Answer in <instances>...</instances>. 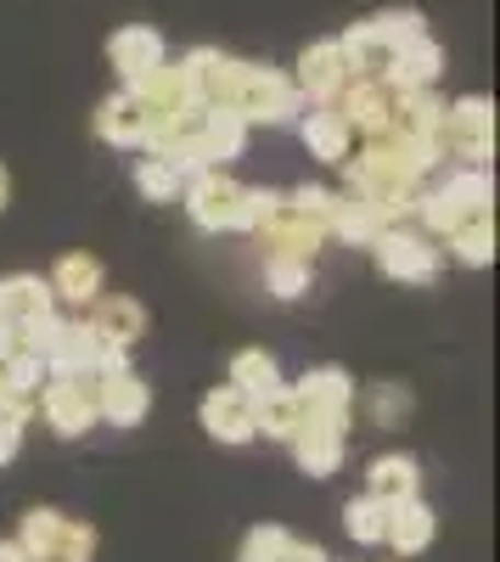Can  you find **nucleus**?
Returning <instances> with one entry per match:
<instances>
[{
	"label": "nucleus",
	"instance_id": "nucleus-14",
	"mask_svg": "<svg viewBox=\"0 0 500 562\" xmlns=\"http://www.w3.org/2000/svg\"><path fill=\"white\" fill-rule=\"evenodd\" d=\"M349 85V63L338 52V40H315L298 52V74H293V90L304 102H338V90Z\"/></svg>",
	"mask_w": 500,
	"mask_h": 562
},
{
	"label": "nucleus",
	"instance_id": "nucleus-3",
	"mask_svg": "<svg viewBox=\"0 0 500 562\" xmlns=\"http://www.w3.org/2000/svg\"><path fill=\"white\" fill-rule=\"evenodd\" d=\"M489 198H495V180H489V169L456 164V169H450L439 186H422V203H417V214H422V225L433 231V237H450L456 225H467V220L489 214Z\"/></svg>",
	"mask_w": 500,
	"mask_h": 562
},
{
	"label": "nucleus",
	"instance_id": "nucleus-22",
	"mask_svg": "<svg viewBox=\"0 0 500 562\" xmlns=\"http://www.w3.org/2000/svg\"><path fill=\"white\" fill-rule=\"evenodd\" d=\"M96 135L107 140V147H118V153H141V140H147L141 102H135L129 90H113V97L96 108Z\"/></svg>",
	"mask_w": 500,
	"mask_h": 562
},
{
	"label": "nucleus",
	"instance_id": "nucleus-32",
	"mask_svg": "<svg viewBox=\"0 0 500 562\" xmlns=\"http://www.w3.org/2000/svg\"><path fill=\"white\" fill-rule=\"evenodd\" d=\"M298 422H304V411H298V400H293V389H276V394H259L253 400V434H264V439H293L298 434Z\"/></svg>",
	"mask_w": 500,
	"mask_h": 562
},
{
	"label": "nucleus",
	"instance_id": "nucleus-11",
	"mask_svg": "<svg viewBox=\"0 0 500 562\" xmlns=\"http://www.w3.org/2000/svg\"><path fill=\"white\" fill-rule=\"evenodd\" d=\"M304 422H332V428H349V416H354V383H349V371L338 366H315L309 378L293 389Z\"/></svg>",
	"mask_w": 500,
	"mask_h": 562
},
{
	"label": "nucleus",
	"instance_id": "nucleus-21",
	"mask_svg": "<svg viewBox=\"0 0 500 562\" xmlns=\"http://www.w3.org/2000/svg\"><path fill=\"white\" fill-rule=\"evenodd\" d=\"M433 535H439V518H433V506H428L422 495L394 501V506H388V535H383V546H394L399 557L428 551V546H433Z\"/></svg>",
	"mask_w": 500,
	"mask_h": 562
},
{
	"label": "nucleus",
	"instance_id": "nucleus-29",
	"mask_svg": "<svg viewBox=\"0 0 500 562\" xmlns=\"http://www.w3.org/2000/svg\"><path fill=\"white\" fill-rule=\"evenodd\" d=\"M63 535H68V512H57V506H34V512H23L18 546H23L29 562H57V557H63Z\"/></svg>",
	"mask_w": 500,
	"mask_h": 562
},
{
	"label": "nucleus",
	"instance_id": "nucleus-12",
	"mask_svg": "<svg viewBox=\"0 0 500 562\" xmlns=\"http://www.w3.org/2000/svg\"><path fill=\"white\" fill-rule=\"evenodd\" d=\"M107 63H113V74H118L124 90H129V85H141L152 68L169 63V45H163V34L147 29V23H124V29L107 34Z\"/></svg>",
	"mask_w": 500,
	"mask_h": 562
},
{
	"label": "nucleus",
	"instance_id": "nucleus-2",
	"mask_svg": "<svg viewBox=\"0 0 500 562\" xmlns=\"http://www.w3.org/2000/svg\"><path fill=\"white\" fill-rule=\"evenodd\" d=\"M186 214L197 231H259V220L276 209L282 192H264V186H242L231 169H197L180 186Z\"/></svg>",
	"mask_w": 500,
	"mask_h": 562
},
{
	"label": "nucleus",
	"instance_id": "nucleus-17",
	"mask_svg": "<svg viewBox=\"0 0 500 562\" xmlns=\"http://www.w3.org/2000/svg\"><path fill=\"white\" fill-rule=\"evenodd\" d=\"M338 52H343V63H349V79H388L399 45L366 18V23H354V29L338 34Z\"/></svg>",
	"mask_w": 500,
	"mask_h": 562
},
{
	"label": "nucleus",
	"instance_id": "nucleus-20",
	"mask_svg": "<svg viewBox=\"0 0 500 562\" xmlns=\"http://www.w3.org/2000/svg\"><path fill=\"white\" fill-rule=\"evenodd\" d=\"M293 445V456H298V467L309 479H332L338 467H343V428H332V422H298V434L287 439Z\"/></svg>",
	"mask_w": 500,
	"mask_h": 562
},
{
	"label": "nucleus",
	"instance_id": "nucleus-13",
	"mask_svg": "<svg viewBox=\"0 0 500 562\" xmlns=\"http://www.w3.org/2000/svg\"><path fill=\"white\" fill-rule=\"evenodd\" d=\"M394 108H399V90L388 85V79H349L343 90H338V113H343V124L349 130H360V135H383L388 124H394Z\"/></svg>",
	"mask_w": 500,
	"mask_h": 562
},
{
	"label": "nucleus",
	"instance_id": "nucleus-39",
	"mask_svg": "<svg viewBox=\"0 0 500 562\" xmlns=\"http://www.w3.org/2000/svg\"><path fill=\"white\" fill-rule=\"evenodd\" d=\"M372 23H377V29H383V34H388L394 45H411L417 34H428V23H422V12H411V7H405V12H377Z\"/></svg>",
	"mask_w": 500,
	"mask_h": 562
},
{
	"label": "nucleus",
	"instance_id": "nucleus-10",
	"mask_svg": "<svg viewBox=\"0 0 500 562\" xmlns=\"http://www.w3.org/2000/svg\"><path fill=\"white\" fill-rule=\"evenodd\" d=\"M152 411V389L124 366H102L96 371V422H113V428H141Z\"/></svg>",
	"mask_w": 500,
	"mask_h": 562
},
{
	"label": "nucleus",
	"instance_id": "nucleus-34",
	"mask_svg": "<svg viewBox=\"0 0 500 562\" xmlns=\"http://www.w3.org/2000/svg\"><path fill=\"white\" fill-rule=\"evenodd\" d=\"M343 529H349V540H360V546H383V535H388V506L372 501V495H354V501L343 506Z\"/></svg>",
	"mask_w": 500,
	"mask_h": 562
},
{
	"label": "nucleus",
	"instance_id": "nucleus-35",
	"mask_svg": "<svg viewBox=\"0 0 500 562\" xmlns=\"http://www.w3.org/2000/svg\"><path fill=\"white\" fill-rule=\"evenodd\" d=\"M444 243H450V254H456L462 265H489V259H495V220L478 214V220H467V225L450 231Z\"/></svg>",
	"mask_w": 500,
	"mask_h": 562
},
{
	"label": "nucleus",
	"instance_id": "nucleus-28",
	"mask_svg": "<svg viewBox=\"0 0 500 562\" xmlns=\"http://www.w3.org/2000/svg\"><path fill=\"white\" fill-rule=\"evenodd\" d=\"M242 562H332L321 546H309V540H293L287 529H276V524H259V529H248V540H242Z\"/></svg>",
	"mask_w": 500,
	"mask_h": 562
},
{
	"label": "nucleus",
	"instance_id": "nucleus-41",
	"mask_svg": "<svg viewBox=\"0 0 500 562\" xmlns=\"http://www.w3.org/2000/svg\"><path fill=\"white\" fill-rule=\"evenodd\" d=\"M18 450H23V422H7V416H0V467H7Z\"/></svg>",
	"mask_w": 500,
	"mask_h": 562
},
{
	"label": "nucleus",
	"instance_id": "nucleus-15",
	"mask_svg": "<svg viewBox=\"0 0 500 562\" xmlns=\"http://www.w3.org/2000/svg\"><path fill=\"white\" fill-rule=\"evenodd\" d=\"M90 333H96L102 355H129L147 338V304L141 299H96L90 304Z\"/></svg>",
	"mask_w": 500,
	"mask_h": 562
},
{
	"label": "nucleus",
	"instance_id": "nucleus-36",
	"mask_svg": "<svg viewBox=\"0 0 500 562\" xmlns=\"http://www.w3.org/2000/svg\"><path fill=\"white\" fill-rule=\"evenodd\" d=\"M309 259H264V288L276 299H304L309 293Z\"/></svg>",
	"mask_w": 500,
	"mask_h": 562
},
{
	"label": "nucleus",
	"instance_id": "nucleus-7",
	"mask_svg": "<svg viewBox=\"0 0 500 562\" xmlns=\"http://www.w3.org/2000/svg\"><path fill=\"white\" fill-rule=\"evenodd\" d=\"M377 265L388 281H411V288H428V281L439 276V248L428 231H405V225H388L383 237L372 243Z\"/></svg>",
	"mask_w": 500,
	"mask_h": 562
},
{
	"label": "nucleus",
	"instance_id": "nucleus-19",
	"mask_svg": "<svg viewBox=\"0 0 500 562\" xmlns=\"http://www.w3.org/2000/svg\"><path fill=\"white\" fill-rule=\"evenodd\" d=\"M45 315H57V299L39 276H7L0 281V326H7V333H23V326H34Z\"/></svg>",
	"mask_w": 500,
	"mask_h": 562
},
{
	"label": "nucleus",
	"instance_id": "nucleus-40",
	"mask_svg": "<svg viewBox=\"0 0 500 562\" xmlns=\"http://www.w3.org/2000/svg\"><path fill=\"white\" fill-rule=\"evenodd\" d=\"M96 557V529L84 518H68V535H63V557L57 562H90Z\"/></svg>",
	"mask_w": 500,
	"mask_h": 562
},
{
	"label": "nucleus",
	"instance_id": "nucleus-1",
	"mask_svg": "<svg viewBox=\"0 0 500 562\" xmlns=\"http://www.w3.org/2000/svg\"><path fill=\"white\" fill-rule=\"evenodd\" d=\"M343 192H354L360 203H372L388 225H399V214H411L422 203L428 169L399 147L394 135H372L354 158H343Z\"/></svg>",
	"mask_w": 500,
	"mask_h": 562
},
{
	"label": "nucleus",
	"instance_id": "nucleus-26",
	"mask_svg": "<svg viewBox=\"0 0 500 562\" xmlns=\"http://www.w3.org/2000/svg\"><path fill=\"white\" fill-rule=\"evenodd\" d=\"M417 490H422V467H417V456L388 450V456H377V461L366 467V495H372V501H383V506L411 501Z\"/></svg>",
	"mask_w": 500,
	"mask_h": 562
},
{
	"label": "nucleus",
	"instance_id": "nucleus-16",
	"mask_svg": "<svg viewBox=\"0 0 500 562\" xmlns=\"http://www.w3.org/2000/svg\"><path fill=\"white\" fill-rule=\"evenodd\" d=\"M129 97L141 102L147 130H152V124H163V119H174V113H186V108H197V97H192V79H186V68H180V63L152 68L141 85H129Z\"/></svg>",
	"mask_w": 500,
	"mask_h": 562
},
{
	"label": "nucleus",
	"instance_id": "nucleus-25",
	"mask_svg": "<svg viewBox=\"0 0 500 562\" xmlns=\"http://www.w3.org/2000/svg\"><path fill=\"white\" fill-rule=\"evenodd\" d=\"M45 288H52V299L79 304V310L96 304V299H102V259H96V254H63Z\"/></svg>",
	"mask_w": 500,
	"mask_h": 562
},
{
	"label": "nucleus",
	"instance_id": "nucleus-31",
	"mask_svg": "<svg viewBox=\"0 0 500 562\" xmlns=\"http://www.w3.org/2000/svg\"><path fill=\"white\" fill-rule=\"evenodd\" d=\"M225 383H231V389H242L248 400L287 389V383H282V371H276V360H270L264 349H237V355H231V378H225Z\"/></svg>",
	"mask_w": 500,
	"mask_h": 562
},
{
	"label": "nucleus",
	"instance_id": "nucleus-8",
	"mask_svg": "<svg viewBox=\"0 0 500 562\" xmlns=\"http://www.w3.org/2000/svg\"><path fill=\"white\" fill-rule=\"evenodd\" d=\"M180 68H186V79H192V97H197V108L231 113V102H237V85H242V74H248V63H242V57H231V52H214V45H197V52L180 57Z\"/></svg>",
	"mask_w": 500,
	"mask_h": 562
},
{
	"label": "nucleus",
	"instance_id": "nucleus-23",
	"mask_svg": "<svg viewBox=\"0 0 500 562\" xmlns=\"http://www.w3.org/2000/svg\"><path fill=\"white\" fill-rule=\"evenodd\" d=\"M298 135H304L309 158H321V164H343V158L354 153V130L343 124L338 108H309V113H298Z\"/></svg>",
	"mask_w": 500,
	"mask_h": 562
},
{
	"label": "nucleus",
	"instance_id": "nucleus-37",
	"mask_svg": "<svg viewBox=\"0 0 500 562\" xmlns=\"http://www.w3.org/2000/svg\"><path fill=\"white\" fill-rule=\"evenodd\" d=\"M405 411H411V394H405L399 383H377L372 389V422H377V428H399Z\"/></svg>",
	"mask_w": 500,
	"mask_h": 562
},
{
	"label": "nucleus",
	"instance_id": "nucleus-18",
	"mask_svg": "<svg viewBox=\"0 0 500 562\" xmlns=\"http://www.w3.org/2000/svg\"><path fill=\"white\" fill-rule=\"evenodd\" d=\"M203 434L219 439V445H248L259 439L253 434V400L231 383H219L214 394H203Z\"/></svg>",
	"mask_w": 500,
	"mask_h": 562
},
{
	"label": "nucleus",
	"instance_id": "nucleus-9",
	"mask_svg": "<svg viewBox=\"0 0 500 562\" xmlns=\"http://www.w3.org/2000/svg\"><path fill=\"white\" fill-rule=\"evenodd\" d=\"M253 237L264 243V259H309V265H315V254H321V243H327V231L315 225V220H304V214L287 203V192H282L276 209L259 220Z\"/></svg>",
	"mask_w": 500,
	"mask_h": 562
},
{
	"label": "nucleus",
	"instance_id": "nucleus-38",
	"mask_svg": "<svg viewBox=\"0 0 500 562\" xmlns=\"http://www.w3.org/2000/svg\"><path fill=\"white\" fill-rule=\"evenodd\" d=\"M287 203H293L304 220H315V225L327 231V220H332V192H327V186H298V192H287Z\"/></svg>",
	"mask_w": 500,
	"mask_h": 562
},
{
	"label": "nucleus",
	"instance_id": "nucleus-6",
	"mask_svg": "<svg viewBox=\"0 0 500 562\" xmlns=\"http://www.w3.org/2000/svg\"><path fill=\"white\" fill-rule=\"evenodd\" d=\"M34 411L52 422L63 439H79L96 428V371L90 378H45L34 394Z\"/></svg>",
	"mask_w": 500,
	"mask_h": 562
},
{
	"label": "nucleus",
	"instance_id": "nucleus-4",
	"mask_svg": "<svg viewBox=\"0 0 500 562\" xmlns=\"http://www.w3.org/2000/svg\"><path fill=\"white\" fill-rule=\"evenodd\" d=\"M231 113H237L248 130H253V124H293V119L304 113V97L293 90V74L248 63V74H242V85H237Z\"/></svg>",
	"mask_w": 500,
	"mask_h": 562
},
{
	"label": "nucleus",
	"instance_id": "nucleus-24",
	"mask_svg": "<svg viewBox=\"0 0 500 562\" xmlns=\"http://www.w3.org/2000/svg\"><path fill=\"white\" fill-rule=\"evenodd\" d=\"M444 74V45L433 34H417L411 45H399V57L388 68V85L394 90H433Z\"/></svg>",
	"mask_w": 500,
	"mask_h": 562
},
{
	"label": "nucleus",
	"instance_id": "nucleus-30",
	"mask_svg": "<svg viewBox=\"0 0 500 562\" xmlns=\"http://www.w3.org/2000/svg\"><path fill=\"white\" fill-rule=\"evenodd\" d=\"M248 147V124L237 113H214L208 108V124H203V169H225L237 164Z\"/></svg>",
	"mask_w": 500,
	"mask_h": 562
},
{
	"label": "nucleus",
	"instance_id": "nucleus-43",
	"mask_svg": "<svg viewBox=\"0 0 500 562\" xmlns=\"http://www.w3.org/2000/svg\"><path fill=\"white\" fill-rule=\"evenodd\" d=\"M0 562H29V557H23L18 540H0Z\"/></svg>",
	"mask_w": 500,
	"mask_h": 562
},
{
	"label": "nucleus",
	"instance_id": "nucleus-42",
	"mask_svg": "<svg viewBox=\"0 0 500 562\" xmlns=\"http://www.w3.org/2000/svg\"><path fill=\"white\" fill-rule=\"evenodd\" d=\"M7 203H12V169L0 164V214H7Z\"/></svg>",
	"mask_w": 500,
	"mask_h": 562
},
{
	"label": "nucleus",
	"instance_id": "nucleus-5",
	"mask_svg": "<svg viewBox=\"0 0 500 562\" xmlns=\"http://www.w3.org/2000/svg\"><path fill=\"white\" fill-rule=\"evenodd\" d=\"M439 153L484 169L495 158V108L484 97H462V102H444V124H439Z\"/></svg>",
	"mask_w": 500,
	"mask_h": 562
},
{
	"label": "nucleus",
	"instance_id": "nucleus-27",
	"mask_svg": "<svg viewBox=\"0 0 500 562\" xmlns=\"http://www.w3.org/2000/svg\"><path fill=\"white\" fill-rule=\"evenodd\" d=\"M388 231V220L372 209V203H360L354 192H332V220H327V237H343L354 248H372L377 237Z\"/></svg>",
	"mask_w": 500,
	"mask_h": 562
},
{
	"label": "nucleus",
	"instance_id": "nucleus-33",
	"mask_svg": "<svg viewBox=\"0 0 500 562\" xmlns=\"http://www.w3.org/2000/svg\"><path fill=\"white\" fill-rule=\"evenodd\" d=\"M129 180H135V192H141L147 203H174V198H180V186H186V175H174V169H169L163 158H152V153L135 158Z\"/></svg>",
	"mask_w": 500,
	"mask_h": 562
}]
</instances>
